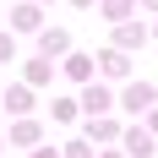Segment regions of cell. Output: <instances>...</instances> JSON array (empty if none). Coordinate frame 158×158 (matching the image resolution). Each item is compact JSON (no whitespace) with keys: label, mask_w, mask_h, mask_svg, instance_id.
<instances>
[{"label":"cell","mask_w":158,"mask_h":158,"mask_svg":"<svg viewBox=\"0 0 158 158\" xmlns=\"http://www.w3.org/2000/svg\"><path fill=\"white\" fill-rule=\"evenodd\" d=\"M38 49H44V55H65V49H71V38H65L60 27H49L44 38H38Z\"/></svg>","instance_id":"cell-1"},{"label":"cell","mask_w":158,"mask_h":158,"mask_svg":"<svg viewBox=\"0 0 158 158\" xmlns=\"http://www.w3.org/2000/svg\"><path fill=\"white\" fill-rule=\"evenodd\" d=\"M65 77H71V82H87V77H93V60H87V55H71V60H65Z\"/></svg>","instance_id":"cell-2"},{"label":"cell","mask_w":158,"mask_h":158,"mask_svg":"<svg viewBox=\"0 0 158 158\" xmlns=\"http://www.w3.org/2000/svg\"><path fill=\"white\" fill-rule=\"evenodd\" d=\"M147 104H153V87H147V82L126 87V109H147Z\"/></svg>","instance_id":"cell-3"},{"label":"cell","mask_w":158,"mask_h":158,"mask_svg":"<svg viewBox=\"0 0 158 158\" xmlns=\"http://www.w3.org/2000/svg\"><path fill=\"white\" fill-rule=\"evenodd\" d=\"M49 77H55V71H49V55L44 60H27V87H44Z\"/></svg>","instance_id":"cell-4"},{"label":"cell","mask_w":158,"mask_h":158,"mask_svg":"<svg viewBox=\"0 0 158 158\" xmlns=\"http://www.w3.org/2000/svg\"><path fill=\"white\" fill-rule=\"evenodd\" d=\"M82 104H87V114H104V109H109V93H104V87H87Z\"/></svg>","instance_id":"cell-5"},{"label":"cell","mask_w":158,"mask_h":158,"mask_svg":"<svg viewBox=\"0 0 158 158\" xmlns=\"http://www.w3.org/2000/svg\"><path fill=\"white\" fill-rule=\"evenodd\" d=\"M114 38H120V49H131V44H142L147 33H142V27H136V22H120V33H114Z\"/></svg>","instance_id":"cell-6"},{"label":"cell","mask_w":158,"mask_h":158,"mask_svg":"<svg viewBox=\"0 0 158 158\" xmlns=\"http://www.w3.org/2000/svg\"><path fill=\"white\" fill-rule=\"evenodd\" d=\"M6 109H16V114L33 109V93H27V87H11V93H6Z\"/></svg>","instance_id":"cell-7"},{"label":"cell","mask_w":158,"mask_h":158,"mask_svg":"<svg viewBox=\"0 0 158 158\" xmlns=\"http://www.w3.org/2000/svg\"><path fill=\"white\" fill-rule=\"evenodd\" d=\"M126 147H131L136 158H147V153H153V136H147V131H131V136H126Z\"/></svg>","instance_id":"cell-8"},{"label":"cell","mask_w":158,"mask_h":158,"mask_svg":"<svg viewBox=\"0 0 158 158\" xmlns=\"http://www.w3.org/2000/svg\"><path fill=\"white\" fill-rule=\"evenodd\" d=\"M104 71H109V77H126V55H120V49H104Z\"/></svg>","instance_id":"cell-9"},{"label":"cell","mask_w":158,"mask_h":158,"mask_svg":"<svg viewBox=\"0 0 158 158\" xmlns=\"http://www.w3.org/2000/svg\"><path fill=\"white\" fill-rule=\"evenodd\" d=\"M11 22H16V27H38V6H16Z\"/></svg>","instance_id":"cell-10"},{"label":"cell","mask_w":158,"mask_h":158,"mask_svg":"<svg viewBox=\"0 0 158 158\" xmlns=\"http://www.w3.org/2000/svg\"><path fill=\"white\" fill-rule=\"evenodd\" d=\"M11 142H38V126H33V120H16V126H11Z\"/></svg>","instance_id":"cell-11"},{"label":"cell","mask_w":158,"mask_h":158,"mask_svg":"<svg viewBox=\"0 0 158 158\" xmlns=\"http://www.w3.org/2000/svg\"><path fill=\"white\" fill-rule=\"evenodd\" d=\"M87 136H93V142H109V136H114V120H98V114H93V126H87Z\"/></svg>","instance_id":"cell-12"},{"label":"cell","mask_w":158,"mask_h":158,"mask_svg":"<svg viewBox=\"0 0 158 158\" xmlns=\"http://www.w3.org/2000/svg\"><path fill=\"white\" fill-rule=\"evenodd\" d=\"M104 11H109L114 22H126V11H131V0H104Z\"/></svg>","instance_id":"cell-13"},{"label":"cell","mask_w":158,"mask_h":158,"mask_svg":"<svg viewBox=\"0 0 158 158\" xmlns=\"http://www.w3.org/2000/svg\"><path fill=\"white\" fill-rule=\"evenodd\" d=\"M60 158H87V142H71V147H65Z\"/></svg>","instance_id":"cell-14"},{"label":"cell","mask_w":158,"mask_h":158,"mask_svg":"<svg viewBox=\"0 0 158 158\" xmlns=\"http://www.w3.org/2000/svg\"><path fill=\"white\" fill-rule=\"evenodd\" d=\"M6 55H11V38H6V33H0V60H6Z\"/></svg>","instance_id":"cell-15"},{"label":"cell","mask_w":158,"mask_h":158,"mask_svg":"<svg viewBox=\"0 0 158 158\" xmlns=\"http://www.w3.org/2000/svg\"><path fill=\"white\" fill-rule=\"evenodd\" d=\"M33 158H60V153H55V147H38V153H33Z\"/></svg>","instance_id":"cell-16"},{"label":"cell","mask_w":158,"mask_h":158,"mask_svg":"<svg viewBox=\"0 0 158 158\" xmlns=\"http://www.w3.org/2000/svg\"><path fill=\"white\" fill-rule=\"evenodd\" d=\"M71 6H93V0H71Z\"/></svg>","instance_id":"cell-17"},{"label":"cell","mask_w":158,"mask_h":158,"mask_svg":"<svg viewBox=\"0 0 158 158\" xmlns=\"http://www.w3.org/2000/svg\"><path fill=\"white\" fill-rule=\"evenodd\" d=\"M142 6H153V11H158V0H142Z\"/></svg>","instance_id":"cell-18"},{"label":"cell","mask_w":158,"mask_h":158,"mask_svg":"<svg viewBox=\"0 0 158 158\" xmlns=\"http://www.w3.org/2000/svg\"><path fill=\"white\" fill-rule=\"evenodd\" d=\"M104 158H120V153H104Z\"/></svg>","instance_id":"cell-19"}]
</instances>
